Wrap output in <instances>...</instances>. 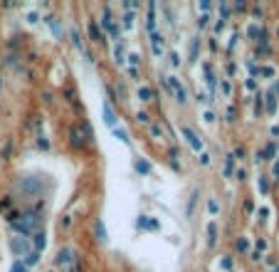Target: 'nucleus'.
<instances>
[{"mask_svg": "<svg viewBox=\"0 0 279 272\" xmlns=\"http://www.w3.org/2000/svg\"><path fill=\"white\" fill-rule=\"evenodd\" d=\"M102 117H104V124H106V126L116 129V112H114L111 102H104V104H102Z\"/></svg>", "mask_w": 279, "mask_h": 272, "instance_id": "4", "label": "nucleus"}, {"mask_svg": "<svg viewBox=\"0 0 279 272\" xmlns=\"http://www.w3.org/2000/svg\"><path fill=\"white\" fill-rule=\"evenodd\" d=\"M136 94H139V99H143V102H151V99H153V89H151V87H139Z\"/></svg>", "mask_w": 279, "mask_h": 272, "instance_id": "13", "label": "nucleus"}, {"mask_svg": "<svg viewBox=\"0 0 279 272\" xmlns=\"http://www.w3.org/2000/svg\"><path fill=\"white\" fill-rule=\"evenodd\" d=\"M114 136H116V139H119V141H121V144H126V146H129V144H131V139H129V131H126V129H124V126H121V129H119V126H116V129H114Z\"/></svg>", "mask_w": 279, "mask_h": 272, "instance_id": "12", "label": "nucleus"}, {"mask_svg": "<svg viewBox=\"0 0 279 272\" xmlns=\"http://www.w3.org/2000/svg\"><path fill=\"white\" fill-rule=\"evenodd\" d=\"M139 228H146V230H156V228H158V223H156V220H151L148 215H141V218H139Z\"/></svg>", "mask_w": 279, "mask_h": 272, "instance_id": "10", "label": "nucleus"}, {"mask_svg": "<svg viewBox=\"0 0 279 272\" xmlns=\"http://www.w3.org/2000/svg\"><path fill=\"white\" fill-rule=\"evenodd\" d=\"M200 163H203V166H208V163H210V156H208V154H203V156H200Z\"/></svg>", "mask_w": 279, "mask_h": 272, "instance_id": "29", "label": "nucleus"}, {"mask_svg": "<svg viewBox=\"0 0 279 272\" xmlns=\"http://www.w3.org/2000/svg\"><path fill=\"white\" fill-rule=\"evenodd\" d=\"M171 62H173V65H175V67H178V65H180V60H178V55H175V52H173V55H171Z\"/></svg>", "mask_w": 279, "mask_h": 272, "instance_id": "32", "label": "nucleus"}, {"mask_svg": "<svg viewBox=\"0 0 279 272\" xmlns=\"http://www.w3.org/2000/svg\"><path fill=\"white\" fill-rule=\"evenodd\" d=\"M129 60H131V62H134V65H141V57H139V55H131V57H129Z\"/></svg>", "mask_w": 279, "mask_h": 272, "instance_id": "33", "label": "nucleus"}, {"mask_svg": "<svg viewBox=\"0 0 279 272\" xmlns=\"http://www.w3.org/2000/svg\"><path fill=\"white\" fill-rule=\"evenodd\" d=\"M37 144H40V146H42V149H50V141H47V139H45V136H40V139H37Z\"/></svg>", "mask_w": 279, "mask_h": 272, "instance_id": "25", "label": "nucleus"}, {"mask_svg": "<svg viewBox=\"0 0 279 272\" xmlns=\"http://www.w3.org/2000/svg\"><path fill=\"white\" fill-rule=\"evenodd\" d=\"M259 72H262V75H264V77H272V75H274V70H272V67H262V70H259Z\"/></svg>", "mask_w": 279, "mask_h": 272, "instance_id": "24", "label": "nucleus"}, {"mask_svg": "<svg viewBox=\"0 0 279 272\" xmlns=\"http://www.w3.org/2000/svg\"><path fill=\"white\" fill-rule=\"evenodd\" d=\"M10 272H28V267H25V265H23V262L18 260V262L13 265V270H10Z\"/></svg>", "mask_w": 279, "mask_h": 272, "instance_id": "21", "label": "nucleus"}, {"mask_svg": "<svg viewBox=\"0 0 279 272\" xmlns=\"http://www.w3.org/2000/svg\"><path fill=\"white\" fill-rule=\"evenodd\" d=\"M151 134H153V136H161L163 131H161V126H151Z\"/></svg>", "mask_w": 279, "mask_h": 272, "instance_id": "28", "label": "nucleus"}, {"mask_svg": "<svg viewBox=\"0 0 279 272\" xmlns=\"http://www.w3.org/2000/svg\"><path fill=\"white\" fill-rule=\"evenodd\" d=\"M136 171L139 173H151V163L143 161V158H136Z\"/></svg>", "mask_w": 279, "mask_h": 272, "instance_id": "16", "label": "nucleus"}, {"mask_svg": "<svg viewBox=\"0 0 279 272\" xmlns=\"http://www.w3.org/2000/svg\"><path fill=\"white\" fill-rule=\"evenodd\" d=\"M47 23H50V28L55 30V35H57V38H62V30H60V25H57V20H55V18H50Z\"/></svg>", "mask_w": 279, "mask_h": 272, "instance_id": "18", "label": "nucleus"}, {"mask_svg": "<svg viewBox=\"0 0 279 272\" xmlns=\"http://www.w3.org/2000/svg\"><path fill=\"white\" fill-rule=\"evenodd\" d=\"M94 230H97V240H99V242H109V235H106V225H104L102 220H97V223H94Z\"/></svg>", "mask_w": 279, "mask_h": 272, "instance_id": "9", "label": "nucleus"}, {"mask_svg": "<svg viewBox=\"0 0 279 272\" xmlns=\"http://www.w3.org/2000/svg\"><path fill=\"white\" fill-rule=\"evenodd\" d=\"M274 176H279V163H277V166H274Z\"/></svg>", "mask_w": 279, "mask_h": 272, "instance_id": "35", "label": "nucleus"}, {"mask_svg": "<svg viewBox=\"0 0 279 272\" xmlns=\"http://www.w3.org/2000/svg\"><path fill=\"white\" fill-rule=\"evenodd\" d=\"M72 262H77V252H74L72 247H62V250L57 252V265L67 267V265H72Z\"/></svg>", "mask_w": 279, "mask_h": 272, "instance_id": "5", "label": "nucleus"}, {"mask_svg": "<svg viewBox=\"0 0 279 272\" xmlns=\"http://www.w3.org/2000/svg\"><path fill=\"white\" fill-rule=\"evenodd\" d=\"M222 267H225V270H230V267H232V262H230V257H225V260H222Z\"/></svg>", "mask_w": 279, "mask_h": 272, "instance_id": "34", "label": "nucleus"}, {"mask_svg": "<svg viewBox=\"0 0 279 272\" xmlns=\"http://www.w3.org/2000/svg\"><path fill=\"white\" fill-rule=\"evenodd\" d=\"M10 250H13L18 257H28V255L33 252L30 242H28V240H23V237H10Z\"/></svg>", "mask_w": 279, "mask_h": 272, "instance_id": "3", "label": "nucleus"}, {"mask_svg": "<svg viewBox=\"0 0 279 272\" xmlns=\"http://www.w3.org/2000/svg\"><path fill=\"white\" fill-rule=\"evenodd\" d=\"M13 225H15V230H18V233L30 235L35 228H40V215H37V213H30V215H25V220H15Z\"/></svg>", "mask_w": 279, "mask_h": 272, "instance_id": "2", "label": "nucleus"}, {"mask_svg": "<svg viewBox=\"0 0 279 272\" xmlns=\"http://www.w3.org/2000/svg\"><path fill=\"white\" fill-rule=\"evenodd\" d=\"M136 119H139V124H148V121H151V117H148L146 112H139V114H136Z\"/></svg>", "mask_w": 279, "mask_h": 272, "instance_id": "19", "label": "nucleus"}, {"mask_svg": "<svg viewBox=\"0 0 279 272\" xmlns=\"http://www.w3.org/2000/svg\"><path fill=\"white\" fill-rule=\"evenodd\" d=\"M247 247H249V242H247L244 237H240V240H237V250H247Z\"/></svg>", "mask_w": 279, "mask_h": 272, "instance_id": "23", "label": "nucleus"}, {"mask_svg": "<svg viewBox=\"0 0 279 272\" xmlns=\"http://www.w3.org/2000/svg\"><path fill=\"white\" fill-rule=\"evenodd\" d=\"M37 260H40V252H35V250H33V252L23 260V265H25V267H30V265H37Z\"/></svg>", "mask_w": 279, "mask_h": 272, "instance_id": "17", "label": "nucleus"}, {"mask_svg": "<svg viewBox=\"0 0 279 272\" xmlns=\"http://www.w3.org/2000/svg\"><path fill=\"white\" fill-rule=\"evenodd\" d=\"M208 20H210V18H208V15H203V18H200V20H198V25H200V28H203V25H208Z\"/></svg>", "mask_w": 279, "mask_h": 272, "instance_id": "31", "label": "nucleus"}, {"mask_svg": "<svg viewBox=\"0 0 279 272\" xmlns=\"http://www.w3.org/2000/svg\"><path fill=\"white\" fill-rule=\"evenodd\" d=\"M222 92L230 97V92H232V87H230V82H222Z\"/></svg>", "mask_w": 279, "mask_h": 272, "instance_id": "27", "label": "nucleus"}, {"mask_svg": "<svg viewBox=\"0 0 279 272\" xmlns=\"http://www.w3.org/2000/svg\"><path fill=\"white\" fill-rule=\"evenodd\" d=\"M244 176H247V171H244V168H237V178L244 181Z\"/></svg>", "mask_w": 279, "mask_h": 272, "instance_id": "30", "label": "nucleus"}, {"mask_svg": "<svg viewBox=\"0 0 279 272\" xmlns=\"http://www.w3.org/2000/svg\"><path fill=\"white\" fill-rule=\"evenodd\" d=\"M45 245H47V240H45V233H42V230H37V233H35V252H40Z\"/></svg>", "mask_w": 279, "mask_h": 272, "instance_id": "15", "label": "nucleus"}, {"mask_svg": "<svg viewBox=\"0 0 279 272\" xmlns=\"http://www.w3.org/2000/svg\"><path fill=\"white\" fill-rule=\"evenodd\" d=\"M151 47H153V55H161L163 52V35L161 33H153L151 35Z\"/></svg>", "mask_w": 279, "mask_h": 272, "instance_id": "8", "label": "nucleus"}, {"mask_svg": "<svg viewBox=\"0 0 279 272\" xmlns=\"http://www.w3.org/2000/svg\"><path fill=\"white\" fill-rule=\"evenodd\" d=\"M217 240V223H210L208 225V245H215Z\"/></svg>", "mask_w": 279, "mask_h": 272, "instance_id": "14", "label": "nucleus"}, {"mask_svg": "<svg viewBox=\"0 0 279 272\" xmlns=\"http://www.w3.org/2000/svg\"><path fill=\"white\" fill-rule=\"evenodd\" d=\"M180 134H183V136L188 139V144H190V146H193L195 151H200V149H203V141L198 139V134H195L193 129H188V126H180Z\"/></svg>", "mask_w": 279, "mask_h": 272, "instance_id": "7", "label": "nucleus"}, {"mask_svg": "<svg viewBox=\"0 0 279 272\" xmlns=\"http://www.w3.org/2000/svg\"><path fill=\"white\" fill-rule=\"evenodd\" d=\"M18 188H20L25 195H30V198H37V195L42 193V178L25 176V178H20V181H18Z\"/></svg>", "mask_w": 279, "mask_h": 272, "instance_id": "1", "label": "nucleus"}, {"mask_svg": "<svg viewBox=\"0 0 279 272\" xmlns=\"http://www.w3.org/2000/svg\"><path fill=\"white\" fill-rule=\"evenodd\" d=\"M274 104H277V102H274V94H269V97H267V109L274 112Z\"/></svg>", "mask_w": 279, "mask_h": 272, "instance_id": "22", "label": "nucleus"}, {"mask_svg": "<svg viewBox=\"0 0 279 272\" xmlns=\"http://www.w3.org/2000/svg\"><path fill=\"white\" fill-rule=\"evenodd\" d=\"M168 87L173 89V94H175V99L183 104L185 99H188V94H185V89H183V84L178 82V77H168Z\"/></svg>", "mask_w": 279, "mask_h": 272, "instance_id": "6", "label": "nucleus"}, {"mask_svg": "<svg viewBox=\"0 0 279 272\" xmlns=\"http://www.w3.org/2000/svg\"><path fill=\"white\" fill-rule=\"evenodd\" d=\"M89 35H92V40H94V42H102V40H104V35L99 33V28H97V23H94V20H89Z\"/></svg>", "mask_w": 279, "mask_h": 272, "instance_id": "11", "label": "nucleus"}, {"mask_svg": "<svg viewBox=\"0 0 279 272\" xmlns=\"http://www.w3.org/2000/svg\"><path fill=\"white\" fill-rule=\"evenodd\" d=\"M124 28H134V15H131V13L124 15Z\"/></svg>", "mask_w": 279, "mask_h": 272, "instance_id": "20", "label": "nucleus"}, {"mask_svg": "<svg viewBox=\"0 0 279 272\" xmlns=\"http://www.w3.org/2000/svg\"><path fill=\"white\" fill-rule=\"evenodd\" d=\"M208 210H210V213H217L220 208H217V203H215V200H210V203H208Z\"/></svg>", "mask_w": 279, "mask_h": 272, "instance_id": "26", "label": "nucleus"}]
</instances>
